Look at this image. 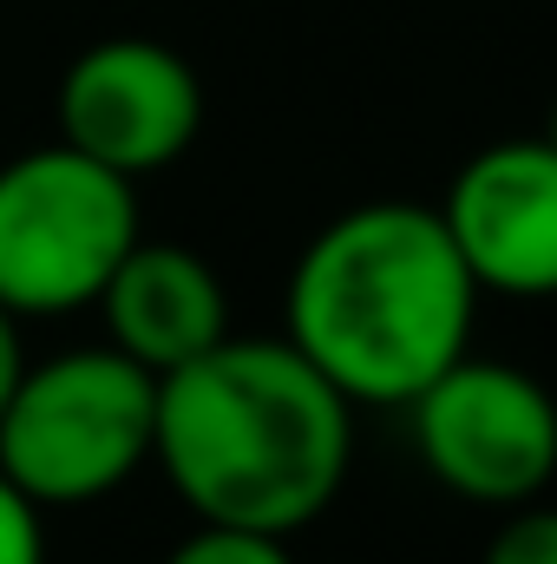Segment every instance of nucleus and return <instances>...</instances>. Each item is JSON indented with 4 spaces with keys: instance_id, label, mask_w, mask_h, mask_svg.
I'll return each instance as SVG.
<instances>
[{
    "instance_id": "obj_1",
    "label": "nucleus",
    "mask_w": 557,
    "mask_h": 564,
    "mask_svg": "<svg viewBox=\"0 0 557 564\" xmlns=\"http://www.w3.org/2000/svg\"><path fill=\"white\" fill-rule=\"evenodd\" d=\"M348 459L354 408L282 335H223L157 381L151 466L197 525L295 539L335 506Z\"/></svg>"
},
{
    "instance_id": "obj_2",
    "label": "nucleus",
    "mask_w": 557,
    "mask_h": 564,
    "mask_svg": "<svg viewBox=\"0 0 557 564\" xmlns=\"http://www.w3.org/2000/svg\"><path fill=\"white\" fill-rule=\"evenodd\" d=\"M479 302L439 210L374 197L302 243L282 289V341L348 408H407L472 355Z\"/></svg>"
},
{
    "instance_id": "obj_3",
    "label": "nucleus",
    "mask_w": 557,
    "mask_h": 564,
    "mask_svg": "<svg viewBox=\"0 0 557 564\" xmlns=\"http://www.w3.org/2000/svg\"><path fill=\"white\" fill-rule=\"evenodd\" d=\"M157 375L112 341L26 361L0 414V473L40 506H92L151 466Z\"/></svg>"
},
{
    "instance_id": "obj_4",
    "label": "nucleus",
    "mask_w": 557,
    "mask_h": 564,
    "mask_svg": "<svg viewBox=\"0 0 557 564\" xmlns=\"http://www.w3.org/2000/svg\"><path fill=\"white\" fill-rule=\"evenodd\" d=\"M139 237V184L73 144L53 139L0 164V308L20 322L92 308Z\"/></svg>"
},
{
    "instance_id": "obj_5",
    "label": "nucleus",
    "mask_w": 557,
    "mask_h": 564,
    "mask_svg": "<svg viewBox=\"0 0 557 564\" xmlns=\"http://www.w3.org/2000/svg\"><path fill=\"white\" fill-rule=\"evenodd\" d=\"M407 414L419 466L466 506L518 512L557 479V401L512 361L459 355Z\"/></svg>"
},
{
    "instance_id": "obj_6",
    "label": "nucleus",
    "mask_w": 557,
    "mask_h": 564,
    "mask_svg": "<svg viewBox=\"0 0 557 564\" xmlns=\"http://www.w3.org/2000/svg\"><path fill=\"white\" fill-rule=\"evenodd\" d=\"M53 119H59V144L139 184L197 144L204 79L177 46L144 33H112V40H92L59 73Z\"/></svg>"
},
{
    "instance_id": "obj_7",
    "label": "nucleus",
    "mask_w": 557,
    "mask_h": 564,
    "mask_svg": "<svg viewBox=\"0 0 557 564\" xmlns=\"http://www.w3.org/2000/svg\"><path fill=\"white\" fill-rule=\"evenodd\" d=\"M439 224L479 295H557V151L545 139H499L472 151L439 204Z\"/></svg>"
},
{
    "instance_id": "obj_8",
    "label": "nucleus",
    "mask_w": 557,
    "mask_h": 564,
    "mask_svg": "<svg viewBox=\"0 0 557 564\" xmlns=\"http://www.w3.org/2000/svg\"><path fill=\"white\" fill-rule=\"evenodd\" d=\"M99 322H106V341L139 361L144 375H171L197 355H210L223 335H230V295L223 276L190 250V243H151L139 237L119 270L99 289Z\"/></svg>"
},
{
    "instance_id": "obj_9",
    "label": "nucleus",
    "mask_w": 557,
    "mask_h": 564,
    "mask_svg": "<svg viewBox=\"0 0 557 564\" xmlns=\"http://www.w3.org/2000/svg\"><path fill=\"white\" fill-rule=\"evenodd\" d=\"M164 564H295V552H288V539H270V532L197 525Z\"/></svg>"
},
{
    "instance_id": "obj_10",
    "label": "nucleus",
    "mask_w": 557,
    "mask_h": 564,
    "mask_svg": "<svg viewBox=\"0 0 557 564\" xmlns=\"http://www.w3.org/2000/svg\"><path fill=\"white\" fill-rule=\"evenodd\" d=\"M479 564H557V506H518L499 532H492V545H485V558Z\"/></svg>"
},
{
    "instance_id": "obj_11",
    "label": "nucleus",
    "mask_w": 557,
    "mask_h": 564,
    "mask_svg": "<svg viewBox=\"0 0 557 564\" xmlns=\"http://www.w3.org/2000/svg\"><path fill=\"white\" fill-rule=\"evenodd\" d=\"M0 564H46V512L0 473Z\"/></svg>"
},
{
    "instance_id": "obj_12",
    "label": "nucleus",
    "mask_w": 557,
    "mask_h": 564,
    "mask_svg": "<svg viewBox=\"0 0 557 564\" xmlns=\"http://www.w3.org/2000/svg\"><path fill=\"white\" fill-rule=\"evenodd\" d=\"M26 361H33V355H26V322H20L13 308H0V414H7V401H13Z\"/></svg>"
},
{
    "instance_id": "obj_13",
    "label": "nucleus",
    "mask_w": 557,
    "mask_h": 564,
    "mask_svg": "<svg viewBox=\"0 0 557 564\" xmlns=\"http://www.w3.org/2000/svg\"><path fill=\"white\" fill-rule=\"evenodd\" d=\"M538 139H545V144L557 151V99H551V119H545V132H538Z\"/></svg>"
}]
</instances>
